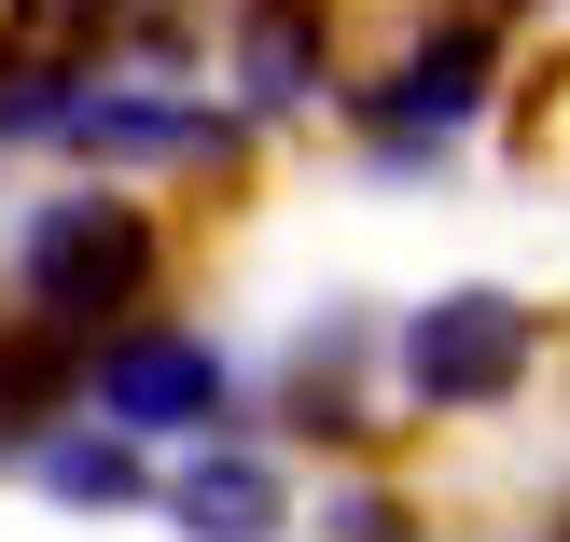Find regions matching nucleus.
Instances as JSON below:
<instances>
[{"mask_svg":"<svg viewBox=\"0 0 570 542\" xmlns=\"http://www.w3.org/2000/svg\"><path fill=\"white\" fill-rule=\"evenodd\" d=\"M167 265H181V237H167V209L139 181H70L14 223V321L98 348V334L167 306Z\"/></svg>","mask_w":570,"mask_h":542,"instance_id":"1","label":"nucleus"},{"mask_svg":"<svg viewBox=\"0 0 570 542\" xmlns=\"http://www.w3.org/2000/svg\"><path fill=\"white\" fill-rule=\"evenodd\" d=\"M501 70H515V28H501L488 0H432L376 70H348L334 126H348L376 167H404V181H417V167H445V154L501 111Z\"/></svg>","mask_w":570,"mask_h":542,"instance_id":"2","label":"nucleus"},{"mask_svg":"<svg viewBox=\"0 0 570 542\" xmlns=\"http://www.w3.org/2000/svg\"><path fill=\"white\" fill-rule=\"evenodd\" d=\"M543 306L501 293V278H460V293H417L404 321H390V404L404 417H515L529 390H543Z\"/></svg>","mask_w":570,"mask_h":542,"instance_id":"3","label":"nucleus"},{"mask_svg":"<svg viewBox=\"0 0 570 542\" xmlns=\"http://www.w3.org/2000/svg\"><path fill=\"white\" fill-rule=\"evenodd\" d=\"M56 154H83V181H237L250 154H265V126H250L223 83H139L98 56V83H83L70 139Z\"/></svg>","mask_w":570,"mask_h":542,"instance_id":"4","label":"nucleus"},{"mask_svg":"<svg viewBox=\"0 0 570 542\" xmlns=\"http://www.w3.org/2000/svg\"><path fill=\"white\" fill-rule=\"evenodd\" d=\"M83 417L98 432H126V445H209V432H237V348L223 334H195V321H126V334H98L83 348Z\"/></svg>","mask_w":570,"mask_h":542,"instance_id":"5","label":"nucleus"},{"mask_svg":"<svg viewBox=\"0 0 570 542\" xmlns=\"http://www.w3.org/2000/svg\"><path fill=\"white\" fill-rule=\"evenodd\" d=\"M223 98L250 126H321L348 98V14L334 0H223Z\"/></svg>","mask_w":570,"mask_h":542,"instance_id":"6","label":"nucleus"},{"mask_svg":"<svg viewBox=\"0 0 570 542\" xmlns=\"http://www.w3.org/2000/svg\"><path fill=\"white\" fill-rule=\"evenodd\" d=\"M154 515L181 542H293L306 529V473L265 432H209V445H167L154 460Z\"/></svg>","mask_w":570,"mask_h":542,"instance_id":"7","label":"nucleus"},{"mask_svg":"<svg viewBox=\"0 0 570 542\" xmlns=\"http://www.w3.org/2000/svg\"><path fill=\"white\" fill-rule=\"evenodd\" d=\"M390 334L362 321V306H334V321L293 334V362H278V432L293 445H334V460H362L376 445V417H362V390H390Z\"/></svg>","mask_w":570,"mask_h":542,"instance_id":"8","label":"nucleus"},{"mask_svg":"<svg viewBox=\"0 0 570 542\" xmlns=\"http://www.w3.org/2000/svg\"><path fill=\"white\" fill-rule=\"evenodd\" d=\"M28 487L56 501V515H154V445H126V432H98V417H56L42 445H28Z\"/></svg>","mask_w":570,"mask_h":542,"instance_id":"9","label":"nucleus"},{"mask_svg":"<svg viewBox=\"0 0 570 542\" xmlns=\"http://www.w3.org/2000/svg\"><path fill=\"white\" fill-rule=\"evenodd\" d=\"M56 417H83V348L42 321H0V460H28Z\"/></svg>","mask_w":570,"mask_h":542,"instance_id":"10","label":"nucleus"},{"mask_svg":"<svg viewBox=\"0 0 570 542\" xmlns=\"http://www.w3.org/2000/svg\"><path fill=\"white\" fill-rule=\"evenodd\" d=\"M83 83H98V56L14 42V28H0V154H56V139H70V111H83Z\"/></svg>","mask_w":570,"mask_h":542,"instance_id":"11","label":"nucleus"},{"mask_svg":"<svg viewBox=\"0 0 570 542\" xmlns=\"http://www.w3.org/2000/svg\"><path fill=\"white\" fill-rule=\"evenodd\" d=\"M306 529H321V542H432V515H417V501L390 487V473H321Z\"/></svg>","mask_w":570,"mask_h":542,"instance_id":"12","label":"nucleus"},{"mask_svg":"<svg viewBox=\"0 0 570 542\" xmlns=\"http://www.w3.org/2000/svg\"><path fill=\"white\" fill-rule=\"evenodd\" d=\"M0 28H14V42H70V56H98L111 28H126V0H0Z\"/></svg>","mask_w":570,"mask_h":542,"instance_id":"13","label":"nucleus"},{"mask_svg":"<svg viewBox=\"0 0 570 542\" xmlns=\"http://www.w3.org/2000/svg\"><path fill=\"white\" fill-rule=\"evenodd\" d=\"M543 542H570V501H557V515H543Z\"/></svg>","mask_w":570,"mask_h":542,"instance_id":"14","label":"nucleus"}]
</instances>
